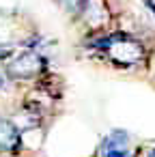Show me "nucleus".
Instances as JSON below:
<instances>
[{"label":"nucleus","mask_w":155,"mask_h":157,"mask_svg":"<svg viewBox=\"0 0 155 157\" xmlns=\"http://www.w3.org/2000/svg\"><path fill=\"white\" fill-rule=\"evenodd\" d=\"M97 48L116 67H136L144 60V45L129 35H108L97 41Z\"/></svg>","instance_id":"f257e3e1"},{"label":"nucleus","mask_w":155,"mask_h":157,"mask_svg":"<svg viewBox=\"0 0 155 157\" xmlns=\"http://www.w3.org/2000/svg\"><path fill=\"white\" fill-rule=\"evenodd\" d=\"M45 71V58L41 52L24 48L5 63V75L11 80H35Z\"/></svg>","instance_id":"f03ea898"},{"label":"nucleus","mask_w":155,"mask_h":157,"mask_svg":"<svg viewBox=\"0 0 155 157\" xmlns=\"http://www.w3.org/2000/svg\"><path fill=\"white\" fill-rule=\"evenodd\" d=\"M78 13L91 30H101L110 20V11H108L106 0H86Z\"/></svg>","instance_id":"7ed1b4c3"},{"label":"nucleus","mask_w":155,"mask_h":157,"mask_svg":"<svg viewBox=\"0 0 155 157\" xmlns=\"http://www.w3.org/2000/svg\"><path fill=\"white\" fill-rule=\"evenodd\" d=\"M99 157H131L129 155V138L125 131H112L101 148H99Z\"/></svg>","instance_id":"20e7f679"},{"label":"nucleus","mask_w":155,"mask_h":157,"mask_svg":"<svg viewBox=\"0 0 155 157\" xmlns=\"http://www.w3.org/2000/svg\"><path fill=\"white\" fill-rule=\"evenodd\" d=\"M20 151V129L11 118L0 116V153L15 155Z\"/></svg>","instance_id":"39448f33"},{"label":"nucleus","mask_w":155,"mask_h":157,"mask_svg":"<svg viewBox=\"0 0 155 157\" xmlns=\"http://www.w3.org/2000/svg\"><path fill=\"white\" fill-rule=\"evenodd\" d=\"M84 2H86V0H60V5H63V7H67L69 11H76V13L82 9Z\"/></svg>","instance_id":"423d86ee"},{"label":"nucleus","mask_w":155,"mask_h":157,"mask_svg":"<svg viewBox=\"0 0 155 157\" xmlns=\"http://www.w3.org/2000/svg\"><path fill=\"white\" fill-rule=\"evenodd\" d=\"M5 84H7V75L0 71V88H5Z\"/></svg>","instance_id":"0eeeda50"},{"label":"nucleus","mask_w":155,"mask_h":157,"mask_svg":"<svg viewBox=\"0 0 155 157\" xmlns=\"http://www.w3.org/2000/svg\"><path fill=\"white\" fill-rule=\"evenodd\" d=\"M146 157H155V151H149V155Z\"/></svg>","instance_id":"6e6552de"}]
</instances>
